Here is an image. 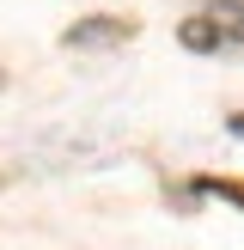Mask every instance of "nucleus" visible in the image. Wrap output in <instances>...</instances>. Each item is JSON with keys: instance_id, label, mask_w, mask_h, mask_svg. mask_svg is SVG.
<instances>
[{"instance_id": "f257e3e1", "label": "nucleus", "mask_w": 244, "mask_h": 250, "mask_svg": "<svg viewBox=\"0 0 244 250\" xmlns=\"http://www.w3.org/2000/svg\"><path fill=\"white\" fill-rule=\"evenodd\" d=\"M202 19L214 31V49H244V0H214Z\"/></svg>"}, {"instance_id": "7ed1b4c3", "label": "nucleus", "mask_w": 244, "mask_h": 250, "mask_svg": "<svg viewBox=\"0 0 244 250\" xmlns=\"http://www.w3.org/2000/svg\"><path fill=\"white\" fill-rule=\"evenodd\" d=\"M202 189H207V195H220V202H232V208H244V183H220V177H207Z\"/></svg>"}, {"instance_id": "f03ea898", "label": "nucleus", "mask_w": 244, "mask_h": 250, "mask_svg": "<svg viewBox=\"0 0 244 250\" xmlns=\"http://www.w3.org/2000/svg\"><path fill=\"white\" fill-rule=\"evenodd\" d=\"M110 37H128V24H116V19L110 24H80V31H67V43L85 49V43H110Z\"/></svg>"}, {"instance_id": "20e7f679", "label": "nucleus", "mask_w": 244, "mask_h": 250, "mask_svg": "<svg viewBox=\"0 0 244 250\" xmlns=\"http://www.w3.org/2000/svg\"><path fill=\"white\" fill-rule=\"evenodd\" d=\"M232 134H244V116H238V122H232Z\"/></svg>"}]
</instances>
